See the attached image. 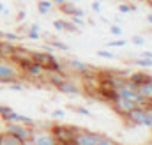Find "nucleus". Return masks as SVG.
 Returning a JSON list of instances; mask_svg holds the SVG:
<instances>
[{
  "instance_id": "412c9836",
  "label": "nucleus",
  "mask_w": 152,
  "mask_h": 145,
  "mask_svg": "<svg viewBox=\"0 0 152 145\" xmlns=\"http://www.w3.org/2000/svg\"><path fill=\"white\" fill-rule=\"evenodd\" d=\"M126 44H127V41H126V39H120V37H118L117 41H110V42H108L106 46H108V48H124Z\"/></svg>"
},
{
  "instance_id": "393cba45",
  "label": "nucleus",
  "mask_w": 152,
  "mask_h": 145,
  "mask_svg": "<svg viewBox=\"0 0 152 145\" xmlns=\"http://www.w3.org/2000/svg\"><path fill=\"white\" fill-rule=\"evenodd\" d=\"M69 108L73 111H76V113H80V115H90V110L83 108V106H69Z\"/></svg>"
},
{
  "instance_id": "72a5a7b5",
  "label": "nucleus",
  "mask_w": 152,
  "mask_h": 145,
  "mask_svg": "<svg viewBox=\"0 0 152 145\" xmlns=\"http://www.w3.org/2000/svg\"><path fill=\"white\" fill-rule=\"evenodd\" d=\"M140 57H143V59H151V60H152V51H149V50H143V51L140 53Z\"/></svg>"
},
{
  "instance_id": "58836bf2",
  "label": "nucleus",
  "mask_w": 152,
  "mask_h": 145,
  "mask_svg": "<svg viewBox=\"0 0 152 145\" xmlns=\"http://www.w3.org/2000/svg\"><path fill=\"white\" fill-rule=\"evenodd\" d=\"M5 7H7V5H5V4H2V2H0V14H2V12H4V9H5Z\"/></svg>"
},
{
  "instance_id": "9d476101",
  "label": "nucleus",
  "mask_w": 152,
  "mask_h": 145,
  "mask_svg": "<svg viewBox=\"0 0 152 145\" xmlns=\"http://www.w3.org/2000/svg\"><path fill=\"white\" fill-rule=\"evenodd\" d=\"M112 103H113L115 111H118V113H120V115H124V117H126V113H127L129 110H133L134 106H138V105H134L133 101H127V99H124V97H118V96L115 97Z\"/></svg>"
},
{
  "instance_id": "c03bdc74",
  "label": "nucleus",
  "mask_w": 152,
  "mask_h": 145,
  "mask_svg": "<svg viewBox=\"0 0 152 145\" xmlns=\"http://www.w3.org/2000/svg\"><path fill=\"white\" fill-rule=\"evenodd\" d=\"M149 4H151V7H152V0H151V2H149Z\"/></svg>"
},
{
  "instance_id": "f704fd0d",
  "label": "nucleus",
  "mask_w": 152,
  "mask_h": 145,
  "mask_svg": "<svg viewBox=\"0 0 152 145\" xmlns=\"http://www.w3.org/2000/svg\"><path fill=\"white\" fill-rule=\"evenodd\" d=\"M53 27H55L58 32H62V23H60V20H55V21H53Z\"/></svg>"
},
{
  "instance_id": "bb28decb",
  "label": "nucleus",
  "mask_w": 152,
  "mask_h": 145,
  "mask_svg": "<svg viewBox=\"0 0 152 145\" xmlns=\"http://www.w3.org/2000/svg\"><path fill=\"white\" fill-rule=\"evenodd\" d=\"M110 32H112L115 37H120V36H122V29H120L118 25H110Z\"/></svg>"
},
{
  "instance_id": "6e6552de",
  "label": "nucleus",
  "mask_w": 152,
  "mask_h": 145,
  "mask_svg": "<svg viewBox=\"0 0 152 145\" xmlns=\"http://www.w3.org/2000/svg\"><path fill=\"white\" fill-rule=\"evenodd\" d=\"M126 119L133 124V126H142V127H151L149 124V119H147V113L143 106H134L133 110H129L126 113Z\"/></svg>"
},
{
  "instance_id": "2eb2a0df",
  "label": "nucleus",
  "mask_w": 152,
  "mask_h": 145,
  "mask_svg": "<svg viewBox=\"0 0 152 145\" xmlns=\"http://www.w3.org/2000/svg\"><path fill=\"white\" fill-rule=\"evenodd\" d=\"M0 145H21V140H18L16 136L4 131V133H0Z\"/></svg>"
},
{
  "instance_id": "473e14b6",
  "label": "nucleus",
  "mask_w": 152,
  "mask_h": 145,
  "mask_svg": "<svg viewBox=\"0 0 152 145\" xmlns=\"http://www.w3.org/2000/svg\"><path fill=\"white\" fill-rule=\"evenodd\" d=\"M92 11L96 12V14H101V2H92Z\"/></svg>"
},
{
  "instance_id": "a878e982",
  "label": "nucleus",
  "mask_w": 152,
  "mask_h": 145,
  "mask_svg": "<svg viewBox=\"0 0 152 145\" xmlns=\"http://www.w3.org/2000/svg\"><path fill=\"white\" fill-rule=\"evenodd\" d=\"M131 42L136 44V46H143V44H145V39H143L142 36H133L131 37Z\"/></svg>"
},
{
  "instance_id": "9b49d317",
  "label": "nucleus",
  "mask_w": 152,
  "mask_h": 145,
  "mask_svg": "<svg viewBox=\"0 0 152 145\" xmlns=\"http://www.w3.org/2000/svg\"><path fill=\"white\" fill-rule=\"evenodd\" d=\"M58 11H60L62 14H66V16H80V18H83V16H85V11H83V9H80V7H76L75 2L60 4V5H58Z\"/></svg>"
},
{
  "instance_id": "f8f14e48",
  "label": "nucleus",
  "mask_w": 152,
  "mask_h": 145,
  "mask_svg": "<svg viewBox=\"0 0 152 145\" xmlns=\"http://www.w3.org/2000/svg\"><path fill=\"white\" fill-rule=\"evenodd\" d=\"M69 67L75 72H80V74H88L90 69H92L88 64H85V62L80 60V59H71V60H69Z\"/></svg>"
},
{
  "instance_id": "ddd939ff",
  "label": "nucleus",
  "mask_w": 152,
  "mask_h": 145,
  "mask_svg": "<svg viewBox=\"0 0 152 145\" xmlns=\"http://www.w3.org/2000/svg\"><path fill=\"white\" fill-rule=\"evenodd\" d=\"M21 67H23L25 71L28 72L30 76H36V78H39V76L44 72V69L39 66L37 62H28V64H25V66H21Z\"/></svg>"
},
{
  "instance_id": "a18cd8bd",
  "label": "nucleus",
  "mask_w": 152,
  "mask_h": 145,
  "mask_svg": "<svg viewBox=\"0 0 152 145\" xmlns=\"http://www.w3.org/2000/svg\"><path fill=\"white\" fill-rule=\"evenodd\" d=\"M18 2H23V0H18Z\"/></svg>"
},
{
  "instance_id": "f257e3e1",
  "label": "nucleus",
  "mask_w": 152,
  "mask_h": 145,
  "mask_svg": "<svg viewBox=\"0 0 152 145\" xmlns=\"http://www.w3.org/2000/svg\"><path fill=\"white\" fill-rule=\"evenodd\" d=\"M32 60L37 62L39 66L48 72H60L62 64L51 55V51H32Z\"/></svg>"
},
{
  "instance_id": "aec40b11",
  "label": "nucleus",
  "mask_w": 152,
  "mask_h": 145,
  "mask_svg": "<svg viewBox=\"0 0 152 145\" xmlns=\"http://www.w3.org/2000/svg\"><path fill=\"white\" fill-rule=\"evenodd\" d=\"M134 64H136V66H140V67H152V60H151V59H143V57L134 59Z\"/></svg>"
},
{
  "instance_id": "ea45409f",
  "label": "nucleus",
  "mask_w": 152,
  "mask_h": 145,
  "mask_svg": "<svg viewBox=\"0 0 152 145\" xmlns=\"http://www.w3.org/2000/svg\"><path fill=\"white\" fill-rule=\"evenodd\" d=\"M21 145H34L30 140H25V142H21Z\"/></svg>"
},
{
  "instance_id": "37998d69",
  "label": "nucleus",
  "mask_w": 152,
  "mask_h": 145,
  "mask_svg": "<svg viewBox=\"0 0 152 145\" xmlns=\"http://www.w3.org/2000/svg\"><path fill=\"white\" fill-rule=\"evenodd\" d=\"M2 126H4V124H2V119H0V127H2Z\"/></svg>"
},
{
  "instance_id": "e433bc0d",
  "label": "nucleus",
  "mask_w": 152,
  "mask_h": 145,
  "mask_svg": "<svg viewBox=\"0 0 152 145\" xmlns=\"http://www.w3.org/2000/svg\"><path fill=\"white\" fill-rule=\"evenodd\" d=\"M30 29H34V30H41V25H39V23H32Z\"/></svg>"
},
{
  "instance_id": "0eeeda50",
  "label": "nucleus",
  "mask_w": 152,
  "mask_h": 145,
  "mask_svg": "<svg viewBox=\"0 0 152 145\" xmlns=\"http://www.w3.org/2000/svg\"><path fill=\"white\" fill-rule=\"evenodd\" d=\"M76 129L73 126H60V124H55L50 127V131L53 133V136L60 142V144H66V142H71L76 135Z\"/></svg>"
},
{
  "instance_id": "7ed1b4c3",
  "label": "nucleus",
  "mask_w": 152,
  "mask_h": 145,
  "mask_svg": "<svg viewBox=\"0 0 152 145\" xmlns=\"http://www.w3.org/2000/svg\"><path fill=\"white\" fill-rule=\"evenodd\" d=\"M28 140L34 145H62L55 136H53V133H51L48 127H36V126H34Z\"/></svg>"
},
{
  "instance_id": "4468645a",
  "label": "nucleus",
  "mask_w": 152,
  "mask_h": 145,
  "mask_svg": "<svg viewBox=\"0 0 152 145\" xmlns=\"http://www.w3.org/2000/svg\"><path fill=\"white\" fill-rule=\"evenodd\" d=\"M51 11H53V2L51 0H39L37 2V12L39 14L48 16V14H51Z\"/></svg>"
},
{
  "instance_id": "79ce46f5",
  "label": "nucleus",
  "mask_w": 152,
  "mask_h": 145,
  "mask_svg": "<svg viewBox=\"0 0 152 145\" xmlns=\"http://www.w3.org/2000/svg\"><path fill=\"white\" fill-rule=\"evenodd\" d=\"M71 2H75V4H76V2H81V0H71Z\"/></svg>"
},
{
  "instance_id": "49530a36",
  "label": "nucleus",
  "mask_w": 152,
  "mask_h": 145,
  "mask_svg": "<svg viewBox=\"0 0 152 145\" xmlns=\"http://www.w3.org/2000/svg\"><path fill=\"white\" fill-rule=\"evenodd\" d=\"M151 105H152V103H151Z\"/></svg>"
},
{
  "instance_id": "20e7f679",
  "label": "nucleus",
  "mask_w": 152,
  "mask_h": 145,
  "mask_svg": "<svg viewBox=\"0 0 152 145\" xmlns=\"http://www.w3.org/2000/svg\"><path fill=\"white\" fill-rule=\"evenodd\" d=\"M115 94H117L118 97H124V99H127V101H133V103H134V105H138V106L147 105V101H145V97L140 94V90H138L136 87L127 85V83H124V85L117 87V89H115Z\"/></svg>"
},
{
  "instance_id": "4be33fe9",
  "label": "nucleus",
  "mask_w": 152,
  "mask_h": 145,
  "mask_svg": "<svg viewBox=\"0 0 152 145\" xmlns=\"http://www.w3.org/2000/svg\"><path fill=\"white\" fill-rule=\"evenodd\" d=\"M96 55L97 57H103V59H115V53L113 51H108V50H97Z\"/></svg>"
},
{
  "instance_id": "4c0bfd02",
  "label": "nucleus",
  "mask_w": 152,
  "mask_h": 145,
  "mask_svg": "<svg viewBox=\"0 0 152 145\" xmlns=\"http://www.w3.org/2000/svg\"><path fill=\"white\" fill-rule=\"evenodd\" d=\"M147 23H149V25H152V12H149V14H147Z\"/></svg>"
},
{
  "instance_id": "6ab92c4d",
  "label": "nucleus",
  "mask_w": 152,
  "mask_h": 145,
  "mask_svg": "<svg viewBox=\"0 0 152 145\" xmlns=\"http://www.w3.org/2000/svg\"><path fill=\"white\" fill-rule=\"evenodd\" d=\"M64 78H66V76L62 74V71H60V72H50V83H51V85H55V87H57Z\"/></svg>"
},
{
  "instance_id": "dca6fc26",
  "label": "nucleus",
  "mask_w": 152,
  "mask_h": 145,
  "mask_svg": "<svg viewBox=\"0 0 152 145\" xmlns=\"http://www.w3.org/2000/svg\"><path fill=\"white\" fill-rule=\"evenodd\" d=\"M48 46H53L60 51H69V44H66L62 41H57V39H48Z\"/></svg>"
},
{
  "instance_id": "a211bd4d",
  "label": "nucleus",
  "mask_w": 152,
  "mask_h": 145,
  "mask_svg": "<svg viewBox=\"0 0 152 145\" xmlns=\"http://www.w3.org/2000/svg\"><path fill=\"white\" fill-rule=\"evenodd\" d=\"M16 122H21V124H27V126H36V122H34V119H30L28 115H23V113H18V117H16Z\"/></svg>"
},
{
  "instance_id": "39448f33",
  "label": "nucleus",
  "mask_w": 152,
  "mask_h": 145,
  "mask_svg": "<svg viewBox=\"0 0 152 145\" xmlns=\"http://www.w3.org/2000/svg\"><path fill=\"white\" fill-rule=\"evenodd\" d=\"M2 129L12 136H16L18 140L25 142L30 138V133H32V126H27V124H21V122H4Z\"/></svg>"
},
{
  "instance_id": "b1692460",
  "label": "nucleus",
  "mask_w": 152,
  "mask_h": 145,
  "mask_svg": "<svg viewBox=\"0 0 152 145\" xmlns=\"http://www.w3.org/2000/svg\"><path fill=\"white\" fill-rule=\"evenodd\" d=\"M27 39H30V41H39V39H41V36H39V30L28 29V32H27Z\"/></svg>"
},
{
  "instance_id": "7c9ffc66",
  "label": "nucleus",
  "mask_w": 152,
  "mask_h": 145,
  "mask_svg": "<svg viewBox=\"0 0 152 145\" xmlns=\"http://www.w3.org/2000/svg\"><path fill=\"white\" fill-rule=\"evenodd\" d=\"M51 117H53V119H64V117H66V111H64V110H53V111H51Z\"/></svg>"
},
{
  "instance_id": "f03ea898",
  "label": "nucleus",
  "mask_w": 152,
  "mask_h": 145,
  "mask_svg": "<svg viewBox=\"0 0 152 145\" xmlns=\"http://www.w3.org/2000/svg\"><path fill=\"white\" fill-rule=\"evenodd\" d=\"M16 80H20V66H16V62H11L9 59L0 57V83L9 85Z\"/></svg>"
},
{
  "instance_id": "c756f323",
  "label": "nucleus",
  "mask_w": 152,
  "mask_h": 145,
  "mask_svg": "<svg viewBox=\"0 0 152 145\" xmlns=\"http://www.w3.org/2000/svg\"><path fill=\"white\" fill-rule=\"evenodd\" d=\"M9 87H11L12 90H18V92H21V90H23V83H20L18 80H16V81H12V83H9Z\"/></svg>"
},
{
  "instance_id": "423d86ee",
  "label": "nucleus",
  "mask_w": 152,
  "mask_h": 145,
  "mask_svg": "<svg viewBox=\"0 0 152 145\" xmlns=\"http://www.w3.org/2000/svg\"><path fill=\"white\" fill-rule=\"evenodd\" d=\"M99 138H101V133H94V131L78 127L73 142H75V145H97Z\"/></svg>"
},
{
  "instance_id": "a19ab883",
  "label": "nucleus",
  "mask_w": 152,
  "mask_h": 145,
  "mask_svg": "<svg viewBox=\"0 0 152 145\" xmlns=\"http://www.w3.org/2000/svg\"><path fill=\"white\" fill-rule=\"evenodd\" d=\"M110 145H118V144H117V142H115V140H112V144H110Z\"/></svg>"
},
{
  "instance_id": "1a4fd4ad",
  "label": "nucleus",
  "mask_w": 152,
  "mask_h": 145,
  "mask_svg": "<svg viewBox=\"0 0 152 145\" xmlns=\"http://www.w3.org/2000/svg\"><path fill=\"white\" fill-rule=\"evenodd\" d=\"M57 90L62 92V94H69V96H78V94L81 92L80 87L76 85L75 81H71L69 78H64V80L57 85Z\"/></svg>"
},
{
  "instance_id": "c85d7f7f",
  "label": "nucleus",
  "mask_w": 152,
  "mask_h": 145,
  "mask_svg": "<svg viewBox=\"0 0 152 145\" xmlns=\"http://www.w3.org/2000/svg\"><path fill=\"white\" fill-rule=\"evenodd\" d=\"M118 12H122V14L131 12V5L129 4H118Z\"/></svg>"
},
{
  "instance_id": "5701e85b",
  "label": "nucleus",
  "mask_w": 152,
  "mask_h": 145,
  "mask_svg": "<svg viewBox=\"0 0 152 145\" xmlns=\"http://www.w3.org/2000/svg\"><path fill=\"white\" fill-rule=\"evenodd\" d=\"M71 23L78 27V29H81V27H85V20L83 18H80V16H71Z\"/></svg>"
},
{
  "instance_id": "2f4dec72",
  "label": "nucleus",
  "mask_w": 152,
  "mask_h": 145,
  "mask_svg": "<svg viewBox=\"0 0 152 145\" xmlns=\"http://www.w3.org/2000/svg\"><path fill=\"white\" fill-rule=\"evenodd\" d=\"M9 111H12L11 106H7V105H0V119H2L5 113H9Z\"/></svg>"
},
{
  "instance_id": "cd10ccee",
  "label": "nucleus",
  "mask_w": 152,
  "mask_h": 145,
  "mask_svg": "<svg viewBox=\"0 0 152 145\" xmlns=\"http://www.w3.org/2000/svg\"><path fill=\"white\" fill-rule=\"evenodd\" d=\"M143 108H145V113H147V119H149V124H151V129H152V105L147 103V106H143Z\"/></svg>"
},
{
  "instance_id": "c9c22d12",
  "label": "nucleus",
  "mask_w": 152,
  "mask_h": 145,
  "mask_svg": "<svg viewBox=\"0 0 152 145\" xmlns=\"http://www.w3.org/2000/svg\"><path fill=\"white\" fill-rule=\"evenodd\" d=\"M25 16H27V12H25V11H20V12H18V21H23Z\"/></svg>"
},
{
  "instance_id": "f3484780",
  "label": "nucleus",
  "mask_w": 152,
  "mask_h": 145,
  "mask_svg": "<svg viewBox=\"0 0 152 145\" xmlns=\"http://www.w3.org/2000/svg\"><path fill=\"white\" fill-rule=\"evenodd\" d=\"M0 37L4 39V41H7V42H20L23 37L18 36V34H14V32H4V34H0Z\"/></svg>"
}]
</instances>
